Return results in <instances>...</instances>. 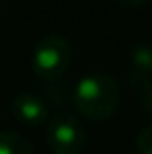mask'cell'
I'll return each instance as SVG.
<instances>
[{"instance_id":"6da1fadb","label":"cell","mask_w":152,"mask_h":154,"mask_svg":"<svg viewBox=\"0 0 152 154\" xmlns=\"http://www.w3.org/2000/svg\"><path fill=\"white\" fill-rule=\"evenodd\" d=\"M121 90L117 80L107 72H92L76 82L72 103L76 111L88 121H107L119 107Z\"/></svg>"},{"instance_id":"7a4b0ae2","label":"cell","mask_w":152,"mask_h":154,"mask_svg":"<svg viewBox=\"0 0 152 154\" xmlns=\"http://www.w3.org/2000/svg\"><path fill=\"white\" fill-rule=\"evenodd\" d=\"M70 60H72V47H70L68 39L51 33L39 39V43L35 45L31 66L37 78L45 80V82H53L68 70Z\"/></svg>"},{"instance_id":"3957f363","label":"cell","mask_w":152,"mask_h":154,"mask_svg":"<svg viewBox=\"0 0 152 154\" xmlns=\"http://www.w3.org/2000/svg\"><path fill=\"white\" fill-rule=\"evenodd\" d=\"M86 140V129L74 115L59 113L47 125V144L53 154H80Z\"/></svg>"},{"instance_id":"277c9868","label":"cell","mask_w":152,"mask_h":154,"mask_svg":"<svg viewBox=\"0 0 152 154\" xmlns=\"http://www.w3.org/2000/svg\"><path fill=\"white\" fill-rule=\"evenodd\" d=\"M12 113L26 127H39L49 119L45 102L37 94H31V92H22L16 96L12 102Z\"/></svg>"},{"instance_id":"5b68a950","label":"cell","mask_w":152,"mask_h":154,"mask_svg":"<svg viewBox=\"0 0 152 154\" xmlns=\"http://www.w3.org/2000/svg\"><path fill=\"white\" fill-rule=\"evenodd\" d=\"M129 82L142 90L152 82V43H138L129 57Z\"/></svg>"},{"instance_id":"8992f818","label":"cell","mask_w":152,"mask_h":154,"mask_svg":"<svg viewBox=\"0 0 152 154\" xmlns=\"http://www.w3.org/2000/svg\"><path fill=\"white\" fill-rule=\"evenodd\" d=\"M0 154H35L31 143L14 131L0 133Z\"/></svg>"},{"instance_id":"52a82bcc","label":"cell","mask_w":152,"mask_h":154,"mask_svg":"<svg viewBox=\"0 0 152 154\" xmlns=\"http://www.w3.org/2000/svg\"><path fill=\"white\" fill-rule=\"evenodd\" d=\"M137 150L141 154H152V125L141 129L137 135Z\"/></svg>"},{"instance_id":"ba28073f","label":"cell","mask_w":152,"mask_h":154,"mask_svg":"<svg viewBox=\"0 0 152 154\" xmlns=\"http://www.w3.org/2000/svg\"><path fill=\"white\" fill-rule=\"evenodd\" d=\"M141 105H142V109L152 117V82L141 90Z\"/></svg>"},{"instance_id":"9c48e42d","label":"cell","mask_w":152,"mask_h":154,"mask_svg":"<svg viewBox=\"0 0 152 154\" xmlns=\"http://www.w3.org/2000/svg\"><path fill=\"white\" fill-rule=\"evenodd\" d=\"M117 2L125 8H138V6H142L146 0H117Z\"/></svg>"}]
</instances>
